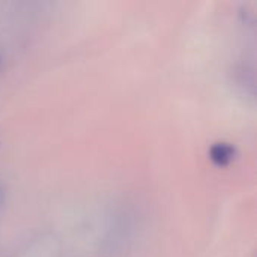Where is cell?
<instances>
[{
  "instance_id": "obj_3",
  "label": "cell",
  "mask_w": 257,
  "mask_h": 257,
  "mask_svg": "<svg viewBox=\"0 0 257 257\" xmlns=\"http://www.w3.org/2000/svg\"><path fill=\"white\" fill-rule=\"evenodd\" d=\"M0 65H2V54H0Z\"/></svg>"
},
{
  "instance_id": "obj_1",
  "label": "cell",
  "mask_w": 257,
  "mask_h": 257,
  "mask_svg": "<svg viewBox=\"0 0 257 257\" xmlns=\"http://www.w3.org/2000/svg\"><path fill=\"white\" fill-rule=\"evenodd\" d=\"M209 158L215 166L226 167L236 158V148L227 142L214 143L209 149Z\"/></svg>"
},
{
  "instance_id": "obj_2",
  "label": "cell",
  "mask_w": 257,
  "mask_h": 257,
  "mask_svg": "<svg viewBox=\"0 0 257 257\" xmlns=\"http://www.w3.org/2000/svg\"><path fill=\"white\" fill-rule=\"evenodd\" d=\"M3 205H5V190H3V187L0 185V209H2Z\"/></svg>"
}]
</instances>
